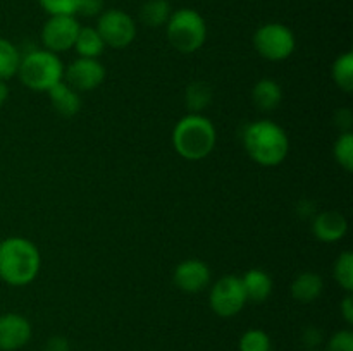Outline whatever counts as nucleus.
<instances>
[{"label":"nucleus","instance_id":"obj_1","mask_svg":"<svg viewBox=\"0 0 353 351\" xmlns=\"http://www.w3.org/2000/svg\"><path fill=\"white\" fill-rule=\"evenodd\" d=\"M241 140L248 157L262 167H276L290 153L288 134L274 120L261 119L247 124Z\"/></svg>","mask_w":353,"mask_h":351},{"label":"nucleus","instance_id":"obj_5","mask_svg":"<svg viewBox=\"0 0 353 351\" xmlns=\"http://www.w3.org/2000/svg\"><path fill=\"white\" fill-rule=\"evenodd\" d=\"M165 34L172 47L181 54H193L200 50L207 40V23L202 14L195 9L172 10L168 24H165Z\"/></svg>","mask_w":353,"mask_h":351},{"label":"nucleus","instance_id":"obj_23","mask_svg":"<svg viewBox=\"0 0 353 351\" xmlns=\"http://www.w3.org/2000/svg\"><path fill=\"white\" fill-rule=\"evenodd\" d=\"M333 277L347 292L353 291V253L343 251L333 265Z\"/></svg>","mask_w":353,"mask_h":351},{"label":"nucleus","instance_id":"obj_16","mask_svg":"<svg viewBox=\"0 0 353 351\" xmlns=\"http://www.w3.org/2000/svg\"><path fill=\"white\" fill-rule=\"evenodd\" d=\"M283 100V89L278 81L271 78H262L252 88V102L259 110L271 112L279 107Z\"/></svg>","mask_w":353,"mask_h":351},{"label":"nucleus","instance_id":"obj_7","mask_svg":"<svg viewBox=\"0 0 353 351\" xmlns=\"http://www.w3.org/2000/svg\"><path fill=\"white\" fill-rule=\"evenodd\" d=\"M247 303L248 299L241 284V277L238 275H224L210 288V310L223 319L238 315Z\"/></svg>","mask_w":353,"mask_h":351},{"label":"nucleus","instance_id":"obj_24","mask_svg":"<svg viewBox=\"0 0 353 351\" xmlns=\"http://www.w3.org/2000/svg\"><path fill=\"white\" fill-rule=\"evenodd\" d=\"M334 160L341 165L347 172L353 171V133L345 131L338 136L333 147Z\"/></svg>","mask_w":353,"mask_h":351},{"label":"nucleus","instance_id":"obj_15","mask_svg":"<svg viewBox=\"0 0 353 351\" xmlns=\"http://www.w3.org/2000/svg\"><path fill=\"white\" fill-rule=\"evenodd\" d=\"M245 295L252 303H264L272 295V279L262 268H250L241 277Z\"/></svg>","mask_w":353,"mask_h":351},{"label":"nucleus","instance_id":"obj_19","mask_svg":"<svg viewBox=\"0 0 353 351\" xmlns=\"http://www.w3.org/2000/svg\"><path fill=\"white\" fill-rule=\"evenodd\" d=\"M172 14L169 0H147L140 7V21L148 28L165 26Z\"/></svg>","mask_w":353,"mask_h":351},{"label":"nucleus","instance_id":"obj_33","mask_svg":"<svg viewBox=\"0 0 353 351\" xmlns=\"http://www.w3.org/2000/svg\"><path fill=\"white\" fill-rule=\"evenodd\" d=\"M309 351H312V350H309Z\"/></svg>","mask_w":353,"mask_h":351},{"label":"nucleus","instance_id":"obj_29","mask_svg":"<svg viewBox=\"0 0 353 351\" xmlns=\"http://www.w3.org/2000/svg\"><path fill=\"white\" fill-rule=\"evenodd\" d=\"M321 341H323V332H321L317 327H307L305 332H303V343L309 348L319 346Z\"/></svg>","mask_w":353,"mask_h":351},{"label":"nucleus","instance_id":"obj_17","mask_svg":"<svg viewBox=\"0 0 353 351\" xmlns=\"http://www.w3.org/2000/svg\"><path fill=\"white\" fill-rule=\"evenodd\" d=\"M324 282L323 277L316 272H303V274L296 275L295 281L292 282V292L293 299L299 303H312L323 295Z\"/></svg>","mask_w":353,"mask_h":351},{"label":"nucleus","instance_id":"obj_6","mask_svg":"<svg viewBox=\"0 0 353 351\" xmlns=\"http://www.w3.org/2000/svg\"><path fill=\"white\" fill-rule=\"evenodd\" d=\"M254 48L268 61H285L292 57L296 48L295 33L281 23L262 24L254 33Z\"/></svg>","mask_w":353,"mask_h":351},{"label":"nucleus","instance_id":"obj_32","mask_svg":"<svg viewBox=\"0 0 353 351\" xmlns=\"http://www.w3.org/2000/svg\"><path fill=\"white\" fill-rule=\"evenodd\" d=\"M9 98V86H7V81H0V107L7 102Z\"/></svg>","mask_w":353,"mask_h":351},{"label":"nucleus","instance_id":"obj_11","mask_svg":"<svg viewBox=\"0 0 353 351\" xmlns=\"http://www.w3.org/2000/svg\"><path fill=\"white\" fill-rule=\"evenodd\" d=\"M172 279H174L176 288L181 289L183 292H200L210 284L212 274L205 262L188 258L174 268Z\"/></svg>","mask_w":353,"mask_h":351},{"label":"nucleus","instance_id":"obj_21","mask_svg":"<svg viewBox=\"0 0 353 351\" xmlns=\"http://www.w3.org/2000/svg\"><path fill=\"white\" fill-rule=\"evenodd\" d=\"M21 64V52L12 41L0 36V81L17 76Z\"/></svg>","mask_w":353,"mask_h":351},{"label":"nucleus","instance_id":"obj_26","mask_svg":"<svg viewBox=\"0 0 353 351\" xmlns=\"http://www.w3.org/2000/svg\"><path fill=\"white\" fill-rule=\"evenodd\" d=\"M48 16H76L79 0H38Z\"/></svg>","mask_w":353,"mask_h":351},{"label":"nucleus","instance_id":"obj_31","mask_svg":"<svg viewBox=\"0 0 353 351\" xmlns=\"http://www.w3.org/2000/svg\"><path fill=\"white\" fill-rule=\"evenodd\" d=\"M47 351H71V346L64 336H54L47 341Z\"/></svg>","mask_w":353,"mask_h":351},{"label":"nucleus","instance_id":"obj_20","mask_svg":"<svg viewBox=\"0 0 353 351\" xmlns=\"http://www.w3.org/2000/svg\"><path fill=\"white\" fill-rule=\"evenodd\" d=\"M212 88L205 81H195L186 88L185 103L190 114H202L212 103Z\"/></svg>","mask_w":353,"mask_h":351},{"label":"nucleus","instance_id":"obj_14","mask_svg":"<svg viewBox=\"0 0 353 351\" xmlns=\"http://www.w3.org/2000/svg\"><path fill=\"white\" fill-rule=\"evenodd\" d=\"M47 93L55 112L61 114L62 117H72L81 110V96H79V92H76L68 83H57Z\"/></svg>","mask_w":353,"mask_h":351},{"label":"nucleus","instance_id":"obj_4","mask_svg":"<svg viewBox=\"0 0 353 351\" xmlns=\"http://www.w3.org/2000/svg\"><path fill=\"white\" fill-rule=\"evenodd\" d=\"M21 83L34 92H48L64 79V64L57 54L48 50H31L21 55L17 69Z\"/></svg>","mask_w":353,"mask_h":351},{"label":"nucleus","instance_id":"obj_30","mask_svg":"<svg viewBox=\"0 0 353 351\" xmlns=\"http://www.w3.org/2000/svg\"><path fill=\"white\" fill-rule=\"evenodd\" d=\"M340 310H341V317L345 319V322H347L348 326H352L353 323V296H352V292H348V295L345 296L343 301H341V305H340Z\"/></svg>","mask_w":353,"mask_h":351},{"label":"nucleus","instance_id":"obj_25","mask_svg":"<svg viewBox=\"0 0 353 351\" xmlns=\"http://www.w3.org/2000/svg\"><path fill=\"white\" fill-rule=\"evenodd\" d=\"M240 351H272L271 337L262 329H248L238 343Z\"/></svg>","mask_w":353,"mask_h":351},{"label":"nucleus","instance_id":"obj_12","mask_svg":"<svg viewBox=\"0 0 353 351\" xmlns=\"http://www.w3.org/2000/svg\"><path fill=\"white\" fill-rule=\"evenodd\" d=\"M31 339V323L19 313L0 315V351H17Z\"/></svg>","mask_w":353,"mask_h":351},{"label":"nucleus","instance_id":"obj_18","mask_svg":"<svg viewBox=\"0 0 353 351\" xmlns=\"http://www.w3.org/2000/svg\"><path fill=\"white\" fill-rule=\"evenodd\" d=\"M72 48H74L79 57L99 58L103 54V50H105V43H103L97 28L81 26Z\"/></svg>","mask_w":353,"mask_h":351},{"label":"nucleus","instance_id":"obj_22","mask_svg":"<svg viewBox=\"0 0 353 351\" xmlns=\"http://www.w3.org/2000/svg\"><path fill=\"white\" fill-rule=\"evenodd\" d=\"M331 76L333 81L341 92L352 93L353 92V54L352 52H345L343 55L333 62L331 67Z\"/></svg>","mask_w":353,"mask_h":351},{"label":"nucleus","instance_id":"obj_10","mask_svg":"<svg viewBox=\"0 0 353 351\" xmlns=\"http://www.w3.org/2000/svg\"><path fill=\"white\" fill-rule=\"evenodd\" d=\"M65 83L76 92H92L105 79V67L99 58L78 57L64 69Z\"/></svg>","mask_w":353,"mask_h":351},{"label":"nucleus","instance_id":"obj_2","mask_svg":"<svg viewBox=\"0 0 353 351\" xmlns=\"http://www.w3.org/2000/svg\"><path fill=\"white\" fill-rule=\"evenodd\" d=\"M41 255L33 241L10 236L0 241V279L6 284L26 286L40 274Z\"/></svg>","mask_w":353,"mask_h":351},{"label":"nucleus","instance_id":"obj_3","mask_svg":"<svg viewBox=\"0 0 353 351\" xmlns=\"http://www.w3.org/2000/svg\"><path fill=\"white\" fill-rule=\"evenodd\" d=\"M216 126L202 114H186L172 129V147L176 153L190 162L209 157L216 148Z\"/></svg>","mask_w":353,"mask_h":351},{"label":"nucleus","instance_id":"obj_8","mask_svg":"<svg viewBox=\"0 0 353 351\" xmlns=\"http://www.w3.org/2000/svg\"><path fill=\"white\" fill-rule=\"evenodd\" d=\"M97 31L102 36L105 47L126 48L137 38V23L124 10L107 9L99 16Z\"/></svg>","mask_w":353,"mask_h":351},{"label":"nucleus","instance_id":"obj_27","mask_svg":"<svg viewBox=\"0 0 353 351\" xmlns=\"http://www.w3.org/2000/svg\"><path fill=\"white\" fill-rule=\"evenodd\" d=\"M326 351H353V332L350 329H343L334 332L327 341Z\"/></svg>","mask_w":353,"mask_h":351},{"label":"nucleus","instance_id":"obj_13","mask_svg":"<svg viewBox=\"0 0 353 351\" xmlns=\"http://www.w3.org/2000/svg\"><path fill=\"white\" fill-rule=\"evenodd\" d=\"M312 233L323 243H338L348 233V222L343 213L327 210L314 215Z\"/></svg>","mask_w":353,"mask_h":351},{"label":"nucleus","instance_id":"obj_28","mask_svg":"<svg viewBox=\"0 0 353 351\" xmlns=\"http://www.w3.org/2000/svg\"><path fill=\"white\" fill-rule=\"evenodd\" d=\"M103 0H79L76 14L85 17H99L103 12Z\"/></svg>","mask_w":353,"mask_h":351},{"label":"nucleus","instance_id":"obj_9","mask_svg":"<svg viewBox=\"0 0 353 351\" xmlns=\"http://www.w3.org/2000/svg\"><path fill=\"white\" fill-rule=\"evenodd\" d=\"M79 28L76 16H50L41 28V43L45 50L62 54L74 47Z\"/></svg>","mask_w":353,"mask_h":351}]
</instances>
